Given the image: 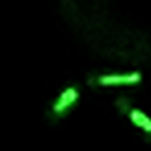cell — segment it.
<instances>
[{"label": "cell", "instance_id": "6da1fadb", "mask_svg": "<svg viewBox=\"0 0 151 151\" xmlns=\"http://www.w3.org/2000/svg\"><path fill=\"white\" fill-rule=\"evenodd\" d=\"M79 99H81V91H79L77 85L64 87V89L58 93V97L50 104V108H48V118H50L52 122H58L60 118H64V116L79 104Z\"/></svg>", "mask_w": 151, "mask_h": 151}, {"label": "cell", "instance_id": "7a4b0ae2", "mask_svg": "<svg viewBox=\"0 0 151 151\" xmlns=\"http://www.w3.org/2000/svg\"><path fill=\"white\" fill-rule=\"evenodd\" d=\"M143 75L141 73H124V75H97L89 79V85L97 87H118V85H137L141 83Z\"/></svg>", "mask_w": 151, "mask_h": 151}, {"label": "cell", "instance_id": "3957f363", "mask_svg": "<svg viewBox=\"0 0 151 151\" xmlns=\"http://www.w3.org/2000/svg\"><path fill=\"white\" fill-rule=\"evenodd\" d=\"M126 116H128V120H130L137 128H141L145 134H149V137H151V118H149L143 110H139V108H134V106H132V108H130V112H128Z\"/></svg>", "mask_w": 151, "mask_h": 151}, {"label": "cell", "instance_id": "277c9868", "mask_svg": "<svg viewBox=\"0 0 151 151\" xmlns=\"http://www.w3.org/2000/svg\"><path fill=\"white\" fill-rule=\"evenodd\" d=\"M114 106H116V110H118L120 114H124V116H126V114L130 112V108H132V106H130V99H128V97H118V99L114 101Z\"/></svg>", "mask_w": 151, "mask_h": 151}]
</instances>
